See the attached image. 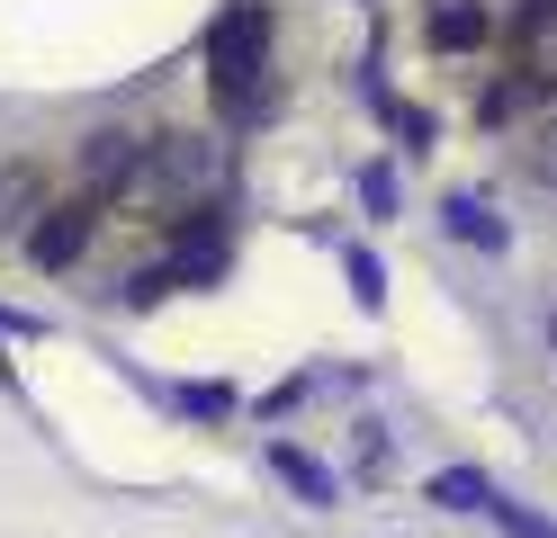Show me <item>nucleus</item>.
Segmentation results:
<instances>
[{"label":"nucleus","mask_w":557,"mask_h":538,"mask_svg":"<svg viewBox=\"0 0 557 538\" xmlns=\"http://www.w3.org/2000/svg\"><path fill=\"white\" fill-rule=\"evenodd\" d=\"M207 90H216L225 126L261 117V90H270V18L261 10H225L207 27Z\"/></svg>","instance_id":"f257e3e1"},{"label":"nucleus","mask_w":557,"mask_h":538,"mask_svg":"<svg viewBox=\"0 0 557 538\" xmlns=\"http://www.w3.org/2000/svg\"><path fill=\"white\" fill-rule=\"evenodd\" d=\"M512 46H521L512 82L531 90V99H548L557 90V0H521V10H512Z\"/></svg>","instance_id":"f03ea898"},{"label":"nucleus","mask_w":557,"mask_h":538,"mask_svg":"<svg viewBox=\"0 0 557 538\" xmlns=\"http://www.w3.org/2000/svg\"><path fill=\"white\" fill-rule=\"evenodd\" d=\"M90 234H99V207H90V198H73V207H54L46 225L27 234V261H37V270H73L82 251H90Z\"/></svg>","instance_id":"7ed1b4c3"},{"label":"nucleus","mask_w":557,"mask_h":538,"mask_svg":"<svg viewBox=\"0 0 557 538\" xmlns=\"http://www.w3.org/2000/svg\"><path fill=\"white\" fill-rule=\"evenodd\" d=\"M495 36V10L485 0H423V46L432 54H476Z\"/></svg>","instance_id":"20e7f679"},{"label":"nucleus","mask_w":557,"mask_h":538,"mask_svg":"<svg viewBox=\"0 0 557 538\" xmlns=\"http://www.w3.org/2000/svg\"><path fill=\"white\" fill-rule=\"evenodd\" d=\"M261 458H270V476L288 485V493H306V502H324V512H333V502H342V485H333V466H315V458H306V449H288V440H270Z\"/></svg>","instance_id":"39448f33"},{"label":"nucleus","mask_w":557,"mask_h":538,"mask_svg":"<svg viewBox=\"0 0 557 538\" xmlns=\"http://www.w3.org/2000/svg\"><path fill=\"white\" fill-rule=\"evenodd\" d=\"M441 225L459 234V242H476V251H504V225H495V207H485V198H468V189L441 207Z\"/></svg>","instance_id":"423d86ee"},{"label":"nucleus","mask_w":557,"mask_h":538,"mask_svg":"<svg viewBox=\"0 0 557 538\" xmlns=\"http://www.w3.org/2000/svg\"><path fill=\"white\" fill-rule=\"evenodd\" d=\"M135 162H145V143H135V135H99V143H90V189L135 179Z\"/></svg>","instance_id":"0eeeda50"},{"label":"nucleus","mask_w":557,"mask_h":538,"mask_svg":"<svg viewBox=\"0 0 557 538\" xmlns=\"http://www.w3.org/2000/svg\"><path fill=\"white\" fill-rule=\"evenodd\" d=\"M485 493H495V485H485L476 466H441V476H432V502H449V512H485Z\"/></svg>","instance_id":"6e6552de"},{"label":"nucleus","mask_w":557,"mask_h":538,"mask_svg":"<svg viewBox=\"0 0 557 538\" xmlns=\"http://www.w3.org/2000/svg\"><path fill=\"white\" fill-rule=\"evenodd\" d=\"M342 270H351V297H360V305H387V270H377V261H369L360 242L342 251Z\"/></svg>","instance_id":"1a4fd4ad"},{"label":"nucleus","mask_w":557,"mask_h":538,"mask_svg":"<svg viewBox=\"0 0 557 538\" xmlns=\"http://www.w3.org/2000/svg\"><path fill=\"white\" fill-rule=\"evenodd\" d=\"M485 521H504L512 538H557V521H540V512H521V502H504V493H485Z\"/></svg>","instance_id":"9d476101"},{"label":"nucleus","mask_w":557,"mask_h":538,"mask_svg":"<svg viewBox=\"0 0 557 538\" xmlns=\"http://www.w3.org/2000/svg\"><path fill=\"white\" fill-rule=\"evenodd\" d=\"M531 179H548V189H557V117L531 135Z\"/></svg>","instance_id":"9b49d317"},{"label":"nucleus","mask_w":557,"mask_h":538,"mask_svg":"<svg viewBox=\"0 0 557 538\" xmlns=\"http://www.w3.org/2000/svg\"><path fill=\"white\" fill-rule=\"evenodd\" d=\"M360 198H369V215H387V207H396V171H387V162H377V171L360 179Z\"/></svg>","instance_id":"f8f14e48"},{"label":"nucleus","mask_w":557,"mask_h":538,"mask_svg":"<svg viewBox=\"0 0 557 538\" xmlns=\"http://www.w3.org/2000/svg\"><path fill=\"white\" fill-rule=\"evenodd\" d=\"M181 404H189V413H225L234 395H225V386H181Z\"/></svg>","instance_id":"ddd939ff"},{"label":"nucleus","mask_w":557,"mask_h":538,"mask_svg":"<svg viewBox=\"0 0 557 538\" xmlns=\"http://www.w3.org/2000/svg\"><path fill=\"white\" fill-rule=\"evenodd\" d=\"M18 333H27V323H10V314H0V341H18Z\"/></svg>","instance_id":"4468645a"}]
</instances>
